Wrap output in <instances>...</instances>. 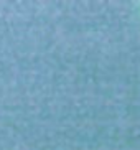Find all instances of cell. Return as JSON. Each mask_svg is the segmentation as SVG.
I'll return each mask as SVG.
<instances>
[]
</instances>
